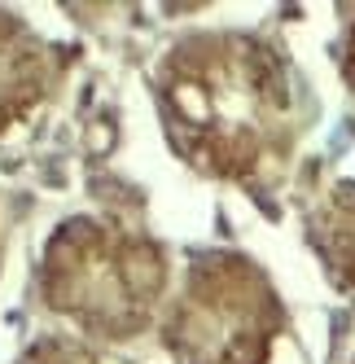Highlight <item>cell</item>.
Instances as JSON below:
<instances>
[{
    "mask_svg": "<svg viewBox=\"0 0 355 364\" xmlns=\"http://www.w3.org/2000/svg\"><path fill=\"white\" fill-rule=\"evenodd\" d=\"M167 136L193 167L246 180L285 154L294 101L285 70L250 36H193L158 70Z\"/></svg>",
    "mask_w": 355,
    "mask_h": 364,
    "instance_id": "1",
    "label": "cell"
},
{
    "mask_svg": "<svg viewBox=\"0 0 355 364\" xmlns=\"http://www.w3.org/2000/svg\"><path fill=\"white\" fill-rule=\"evenodd\" d=\"M40 285L53 311L101 338H136L163 303V250L106 220H70L44 246Z\"/></svg>",
    "mask_w": 355,
    "mask_h": 364,
    "instance_id": "2",
    "label": "cell"
},
{
    "mask_svg": "<svg viewBox=\"0 0 355 364\" xmlns=\"http://www.w3.org/2000/svg\"><path fill=\"white\" fill-rule=\"evenodd\" d=\"M276 333L281 303L268 277L241 255L197 259L163 325L175 364H263Z\"/></svg>",
    "mask_w": 355,
    "mask_h": 364,
    "instance_id": "3",
    "label": "cell"
},
{
    "mask_svg": "<svg viewBox=\"0 0 355 364\" xmlns=\"http://www.w3.org/2000/svg\"><path fill=\"white\" fill-rule=\"evenodd\" d=\"M53 80L48 48L13 14H0V136L40 106Z\"/></svg>",
    "mask_w": 355,
    "mask_h": 364,
    "instance_id": "4",
    "label": "cell"
},
{
    "mask_svg": "<svg viewBox=\"0 0 355 364\" xmlns=\"http://www.w3.org/2000/svg\"><path fill=\"white\" fill-rule=\"evenodd\" d=\"M316 242L329 255V264L355 285V185L329 193V202L316 215Z\"/></svg>",
    "mask_w": 355,
    "mask_h": 364,
    "instance_id": "5",
    "label": "cell"
},
{
    "mask_svg": "<svg viewBox=\"0 0 355 364\" xmlns=\"http://www.w3.org/2000/svg\"><path fill=\"white\" fill-rule=\"evenodd\" d=\"M18 364H101L97 355H88L84 347L66 343V338H48V343H36Z\"/></svg>",
    "mask_w": 355,
    "mask_h": 364,
    "instance_id": "6",
    "label": "cell"
},
{
    "mask_svg": "<svg viewBox=\"0 0 355 364\" xmlns=\"http://www.w3.org/2000/svg\"><path fill=\"white\" fill-rule=\"evenodd\" d=\"M342 70H346V84H351V92H355V27H351V36H346V53H342Z\"/></svg>",
    "mask_w": 355,
    "mask_h": 364,
    "instance_id": "7",
    "label": "cell"
}]
</instances>
